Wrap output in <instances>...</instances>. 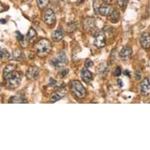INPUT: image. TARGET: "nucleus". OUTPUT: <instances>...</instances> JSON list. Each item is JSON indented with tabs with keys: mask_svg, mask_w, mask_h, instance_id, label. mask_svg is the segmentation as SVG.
Masks as SVG:
<instances>
[{
	"mask_svg": "<svg viewBox=\"0 0 150 150\" xmlns=\"http://www.w3.org/2000/svg\"><path fill=\"white\" fill-rule=\"evenodd\" d=\"M91 66H93V62L91 59H86L85 62V67L86 69H89Z\"/></svg>",
	"mask_w": 150,
	"mask_h": 150,
	"instance_id": "26",
	"label": "nucleus"
},
{
	"mask_svg": "<svg viewBox=\"0 0 150 150\" xmlns=\"http://www.w3.org/2000/svg\"><path fill=\"white\" fill-rule=\"evenodd\" d=\"M124 75L127 76H130V72H129V71H128V70H126V71H124Z\"/></svg>",
	"mask_w": 150,
	"mask_h": 150,
	"instance_id": "31",
	"label": "nucleus"
},
{
	"mask_svg": "<svg viewBox=\"0 0 150 150\" xmlns=\"http://www.w3.org/2000/svg\"><path fill=\"white\" fill-rule=\"evenodd\" d=\"M9 102L10 103H25V102H27V101H26V99H25L21 96L16 95V96L10 98V100H9Z\"/></svg>",
	"mask_w": 150,
	"mask_h": 150,
	"instance_id": "18",
	"label": "nucleus"
},
{
	"mask_svg": "<svg viewBox=\"0 0 150 150\" xmlns=\"http://www.w3.org/2000/svg\"><path fill=\"white\" fill-rule=\"evenodd\" d=\"M132 54V49L129 47H124L120 52V57L121 59L127 60L129 59Z\"/></svg>",
	"mask_w": 150,
	"mask_h": 150,
	"instance_id": "13",
	"label": "nucleus"
},
{
	"mask_svg": "<svg viewBox=\"0 0 150 150\" xmlns=\"http://www.w3.org/2000/svg\"><path fill=\"white\" fill-rule=\"evenodd\" d=\"M68 72H69L68 69H64V70H63V71L61 72V75H62V76H65L67 73H68Z\"/></svg>",
	"mask_w": 150,
	"mask_h": 150,
	"instance_id": "30",
	"label": "nucleus"
},
{
	"mask_svg": "<svg viewBox=\"0 0 150 150\" xmlns=\"http://www.w3.org/2000/svg\"><path fill=\"white\" fill-rule=\"evenodd\" d=\"M128 0H117V4H118L119 6L120 7H124L127 3Z\"/></svg>",
	"mask_w": 150,
	"mask_h": 150,
	"instance_id": "24",
	"label": "nucleus"
},
{
	"mask_svg": "<svg viewBox=\"0 0 150 150\" xmlns=\"http://www.w3.org/2000/svg\"><path fill=\"white\" fill-rule=\"evenodd\" d=\"M93 44L98 48H102L105 46L106 40L104 33H102V32H96L95 33Z\"/></svg>",
	"mask_w": 150,
	"mask_h": 150,
	"instance_id": "7",
	"label": "nucleus"
},
{
	"mask_svg": "<svg viewBox=\"0 0 150 150\" xmlns=\"http://www.w3.org/2000/svg\"><path fill=\"white\" fill-rule=\"evenodd\" d=\"M68 63V58L64 53H60L57 57L51 60L52 66L56 69H63Z\"/></svg>",
	"mask_w": 150,
	"mask_h": 150,
	"instance_id": "4",
	"label": "nucleus"
},
{
	"mask_svg": "<svg viewBox=\"0 0 150 150\" xmlns=\"http://www.w3.org/2000/svg\"><path fill=\"white\" fill-rule=\"evenodd\" d=\"M14 70H16V65L12 64H8V65H6V66L4 68V69H3V76H5L8 75V74L11 73V72L14 71Z\"/></svg>",
	"mask_w": 150,
	"mask_h": 150,
	"instance_id": "19",
	"label": "nucleus"
},
{
	"mask_svg": "<svg viewBox=\"0 0 150 150\" xmlns=\"http://www.w3.org/2000/svg\"><path fill=\"white\" fill-rule=\"evenodd\" d=\"M63 37H64V32H63V31H62L61 28H57L56 31H54V33L52 34V39L55 42H59V41H61L63 39Z\"/></svg>",
	"mask_w": 150,
	"mask_h": 150,
	"instance_id": "16",
	"label": "nucleus"
},
{
	"mask_svg": "<svg viewBox=\"0 0 150 150\" xmlns=\"http://www.w3.org/2000/svg\"><path fill=\"white\" fill-rule=\"evenodd\" d=\"M43 19H44L45 23L48 25H53L56 22V16L51 9H48L47 10H46Z\"/></svg>",
	"mask_w": 150,
	"mask_h": 150,
	"instance_id": "6",
	"label": "nucleus"
},
{
	"mask_svg": "<svg viewBox=\"0 0 150 150\" xmlns=\"http://www.w3.org/2000/svg\"><path fill=\"white\" fill-rule=\"evenodd\" d=\"M140 42L144 49L150 48V35L149 32H143L140 38Z\"/></svg>",
	"mask_w": 150,
	"mask_h": 150,
	"instance_id": "8",
	"label": "nucleus"
},
{
	"mask_svg": "<svg viewBox=\"0 0 150 150\" xmlns=\"http://www.w3.org/2000/svg\"><path fill=\"white\" fill-rule=\"evenodd\" d=\"M10 57V54L7 51V50L0 47V60L1 61H5Z\"/></svg>",
	"mask_w": 150,
	"mask_h": 150,
	"instance_id": "20",
	"label": "nucleus"
},
{
	"mask_svg": "<svg viewBox=\"0 0 150 150\" xmlns=\"http://www.w3.org/2000/svg\"><path fill=\"white\" fill-rule=\"evenodd\" d=\"M114 10L113 6L110 5H101L98 7V13L101 16L104 17H108L112 11Z\"/></svg>",
	"mask_w": 150,
	"mask_h": 150,
	"instance_id": "10",
	"label": "nucleus"
},
{
	"mask_svg": "<svg viewBox=\"0 0 150 150\" xmlns=\"http://www.w3.org/2000/svg\"><path fill=\"white\" fill-rule=\"evenodd\" d=\"M107 17H108V20L110 21L111 22L115 24V23H117L119 21L120 15V13H119L118 10L114 8V10L112 11V13Z\"/></svg>",
	"mask_w": 150,
	"mask_h": 150,
	"instance_id": "15",
	"label": "nucleus"
},
{
	"mask_svg": "<svg viewBox=\"0 0 150 150\" xmlns=\"http://www.w3.org/2000/svg\"><path fill=\"white\" fill-rule=\"evenodd\" d=\"M118 84L120 87L121 86H123V83H122V80H121V79H119L118 80Z\"/></svg>",
	"mask_w": 150,
	"mask_h": 150,
	"instance_id": "32",
	"label": "nucleus"
},
{
	"mask_svg": "<svg viewBox=\"0 0 150 150\" xmlns=\"http://www.w3.org/2000/svg\"><path fill=\"white\" fill-rule=\"evenodd\" d=\"M36 32L33 28H30L27 35V40L29 43L33 44L36 41Z\"/></svg>",
	"mask_w": 150,
	"mask_h": 150,
	"instance_id": "17",
	"label": "nucleus"
},
{
	"mask_svg": "<svg viewBox=\"0 0 150 150\" xmlns=\"http://www.w3.org/2000/svg\"><path fill=\"white\" fill-rule=\"evenodd\" d=\"M81 78L84 83H88L93 79V74L89 71L88 69H83L81 71Z\"/></svg>",
	"mask_w": 150,
	"mask_h": 150,
	"instance_id": "12",
	"label": "nucleus"
},
{
	"mask_svg": "<svg viewBox=\"0 0 150 150\" xmlns=\"http://www.w3.org/2000/svg\"><path fill=\"white\" fill-rule=\"evenodd\" d=\"M113 75L116 77H118V76H120V75H121V68H120V67H117V68H116V70L114 71Z\"/></svg>",
	"mask_w": 150,
	"mask_h": 150,
	"instance_id": "25",
	"label": "nucleus"
},
{
	"mask_svg": "<svg viewBox=\"0 0 150 150\" xmlns=\"http://www.w3.org/2000/svg\"><path fill=\"white\" fill-rule=\"evenodd\" d=\"M13 58L17 61H21L23 59V54L20 49H16L13 52Z\"/></svg>",
	"mask_w": 150,
	"mask_h": 150,
	"instance_id": "21",
	"label": "nucleus"
},
{
	"mask_svg": "<svg viewBox=\"0 0 150 150\" xmlns=\"http://www.w3.org/2000/svg\"><path fill=\"white\" fill-rule=\"evenodd\" d=\"M141 92L143 95H149L150 93V82L149 79H145L141 83Z\"/></svg>",
	"mask_w": 150,
	"mask_h": 150,
	"instance_id": "11",
	"label": "nucleus"
},
{
	"mask_svg": "<svg viewBox=\"0 0 150 150\" xmlns=\"http://www.w3.org/2000/svg\"><path fill=\"white\" fill-rule=\"evenodd\" d=\"M52 50L51 42L47 39L40 40L35 46V50L37 55L40 57H47Z\"/></svg>",
	"mask_w": 150,
	"mask_h": 150,
	"instance_id": "1",
	"label": "nucleus"
},
{
	"mask_svg": "<svg viewBox=\"0 0 150 150\" xmlns=\"http://www.w3.org/2000/svg\"><path fill=\"white\" fill-rule=\"evenodd\" d=\"M4 77V80L6 83V86L8 89H15L20 86L21 81V76L20 72L14 70L11 73L8 74Z\"/></svg>",
	"mask_w": 150,
	"mask_h": 150,
	"instance_id": "2",
	"label": "nucleus"
},
{
	"mask_svg": "<svg viewBox=\"0 0 150 150\" xmlns=\"http://www.w3.org/2000/svg\"><path fill=\"white\" fill-rule=\"evenodd\" d=\"M134 76H135V79L137 80H140L141 78H142V74H141L140 71H136L135 74H134Z\"/></svg>",
	"mask_w": 150,
	"mask_h": 150,
	"instance_id": "27",
	"label": "nucleus"
},
{
	"mask_svg": "<svg viewBox=\"0 0 150 150\" xmlns=\"http://www.w3.org/2000/svg\"><path fill=\"white\" fill-rule=\"evenodd\" d=\"M6 8L5 6L2 4V3H0V12H3V11H5Z\"/></svg>",
	"mask_w": 150,
	"mask_h": 150,
	"instance_id": "29",
	"label": "nucleus"
},
{
	"mask_svg": "<svg viewBox=\"0 0 150 150\" xmlns=\"http://www.w3.org/2000/svg\"><path fill=\"white\" fill-rule=\"evenodd\" d=\"M70 88L71 91L74 96L79 99H82L86 96V91L84 88V86L82 83L78 80H73L71 82L70 84Z\"/></svg>",
	"mask_w": 150,
	"mask_h": 150,
	"instance_id": "3",
	"label": "nucleus"
},
{
	"mask_svg": "<svg viewBox=\"0 0 150 150\" xmlns=\"http://www.w3.org/2000/svg\"><path fill=\"white\" fill-rule=\"evenodd\" d=\"M39 72H40V69L38 67L32 66L28 69L27 72H26V76L28 79L33 80V79H36L38 77Z\"/></svg>",
	"mask_w": 150,
	"mask_h": 150,
	"instance_id": "9",
	"label": "nucleus"
},
{
	"mask_svg": "<svg viewBox=\"0 0 150 150\" xmlns=\"http://www.w3.org/2000/svg\"><path fill=\"white\" fill-rule=\"evenodd\" d=\"M111 1H112V0H103V2H105V3H109Z\"/></svg>",
	"mask_w": 150,
	"mask_h": 150,
	"instance_id": "33",
	"label": "nucleus"
},
{
	"mask_svg": "<svg viewBox=\"0 0 150 150\" xmlns=\"http://www.w3.org/2000/svg\"><path fill=\"white\" fill-rule=\"evenodd\" d=\"M57 82L54 79V78H50V86H55V85H57Z\"/></svg>",
	"mask_w": 150,
	"mask_h": 150,
	"instance_id": "28",
	"label": "nucleus"
},
{
	"mask_svg": "<svg viewBox=\"0 0 150 150\" xmlns=\"http://www.w3.org/2000/svg\"><path fill=\"white\" fill-rule=\"evenodd\" d=\"M37 1V4L39 6V7L40 9H43L48 5L49 3V0H36Z\"/></svg>",
	"mask_w": 150,
	"mask_h": 150,
	"instance_id": "22",
	"label": "nucleus"
},
{
	"mask_svg": "<svg viewBox=\"0 0 150 150\" xmlns=\"http://www.w3.org/2000/svg\"><path fill=\"white\" fill-rule=\"evenodd\" d=\"M16 37H17V40H19L20 42H22V41H24V40H25L24 35H23L20 32H18V31H17V33H16Z\"/></svg>",
	"mask_w": 150,
	"mask_h": 150,
	"instance_id": "23",
	"label": "nucleus"
},
{
	"mask_svg": "<svg viewBox=\"0 0 150 150\" xmlns=\"http://www.w3.org/2000/svg\"><path fill=\"white\" fill-rule=\"evenodd\" d=\"M65 93L66 92L64 91V90H58L57 91H56L55 93H54L52 94L51 98H50V100H51L52 102H55V101H58L60 99H62L63 97L65 96Z\"/></svg>",
	"mask_w": 150,
	"mask_h": 150,
	"instance_id": "14",
	"label": "nucleus"
},
{
	"mask_svg": "<svg viewBox=\"0 0 150 150\" xmlns=\"http://www.w3.org/2000/svg\"><path fill=\"white\" fill-rule=\"evenodd\" d=\"M84 29L89 33H96V23L93 17H87L84 20Z\"/></svg>",
	"mask_w": 150,
	"mask_h": 150,
	"instance_id": "5",
	"label": "nucleus"
}]
</instances>
